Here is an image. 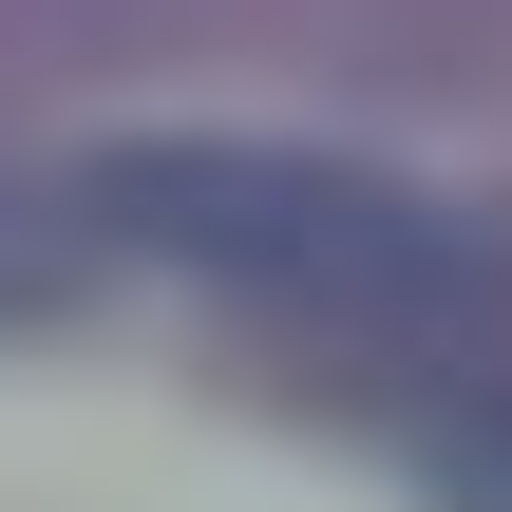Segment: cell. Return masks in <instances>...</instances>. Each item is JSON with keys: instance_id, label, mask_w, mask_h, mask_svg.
<instances>
[{"instance_id": "1", "label": "cell", "mask_w": 512, "mask_h": 512, "mask_svg": "<svg viewBox=\"0 0 512 512\" xmlns=\"http://www.w3.org/2000/svg\"><path fill=\"white\" fill-rule=\"evenodd\" d=\"M76 209L152 266H209L247 304H342V323H456L512 285V247L456 190L361 171V152H285V133H114L76 171Z\"/></svg>"}, {"instance_id": "2", "label": "cell", "mask_w": 512, "mask_h": 512, "mask_svg": "<svg viewBox=\"0 0 512 512\" xmlns=\"http://www.w3.org/2000/svg\"><path fill=\"white\" fill-rule=\"evenodd\" d=\"M418 494L437 512H512V380H456L418 418Z\"/></svg>"}]
</instances>
